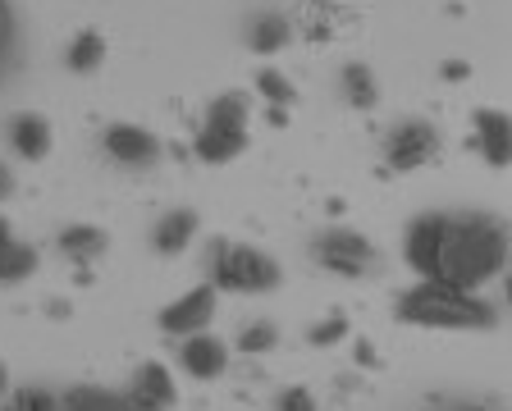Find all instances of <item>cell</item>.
I'll use <instances>...</instances> for the list:
<instances>
[{
	"label": "cell",
	"instance_id": "1",
	"mask_svg": "<svg viewBox=\"0 0 512 411\" xmlns=\"http://www.w3.org/2000/svg\"><path fill=\"white\" fill-rule=\"evenodd\" d=\"M403 261L416 279L480 293L512 265V229L490 211H426L403 229Z\"/></svg>",
	"mask_w": 512,
	"mask_h": 411
},
{
	"label": "cell",
	"instance_id": "2",
	"mask_svg": "<svg viewBox=\"0 0 512 411\" xmlns=\"http://www.w3.org/2000/svg\"><path fill=\"white\" fill-rule=\"evenodd\" d=\"M394 320L398 325H416V329H444V334H476V329L499 325V311L480 293L416 279L412 288H403L394 297Z\"/></svg>",
	"mask_w": 512,
	"mask_h": 411
},
{
	"label": "cell",
	"instance_id": "3",
	"mask_svg": "<svg viewBox=\"0 0 512 411\" xmlns=\"http://www.w3.org/2000/svg\"><path fill=\"white\" fill-rule=\"evenodd\" d=\"M206 284L215 293H275L284 284V270L261 247L234 243V238H211L206 243Z\"/></svg>",
	"mask_w": 512,
	"mask_h": 411
},
{
	"label": "cell",
	"instance_id": "4",
	"mask_svg": "<svg viewBox=\"0 0 512 411\" xmlns=\"http://www.w3.org/2000/svg\"><path fill=\"white\" fill-rule=\"evenodd\" d=\"M247 119H252V96L247 92H220L202 115V128L192 133V156L202 165H229L247 151Z\"/></svg>",
	"mask_w": 512,
	"mask_h": 411
},
{
	"label": "cell",
	"instance_id": "5",
	"mask_svg": "<svg viewBox=\"0 0 512 411\" xmlns=\"http://www.w3.org/2000/svg\"><path fill=\"white\" fill-rule=\"evenodd\" d=\"M311 256H316L320 270L339 274V279H362L375 265V243L357 229H343V224H330L311 238Z\"/></svg>",
	"mask_w": 512,
	"mask_h": 411
},
{
	"label": "cell",
	"instance_id": "6",
	"mask_svg": "<svg viewBox=\"0 0 512 411\" xmlns=\"http://www.w3.org/2000/svg\"><path fill=\"white\" fill-rule=\"evenodd\" d=\"M439 128L430 119H398L389 133H384V165L394 169V174H412V169L430 165L439 156Z\"/></svg>",
	"mask_w": 512,
	"mask_h": 411
},
{
	"label": "cell",
	"instance_id": "7",
	"mask_svg": "<svg viewBox=\"0 0 512 411\" xmlns=\"http://www.w3.org/2000/svg\"><path fill=\"white\" fill-rule=\"evenodd\" d=\"M215 311H220V293H215L211 284H192L188 293H179L170 306H160V334L165 338H188V334H202V329H211Z\"/></svg>",
	"mask_w": 512,
	"mask_h": 411
},
{
	"label": "cell",
	"instance_id": "8",
	"mask_svg": "<svg viewBox=\"0 0 512 411\" xmlns=\"http://www.w3.org/2000/svg\"><path fill=\"white\" fill-rule=\"evenodd\" d=\"M101 151L124 169H156L160 156H165L160 137L142 124H128V119H115V124L101 128Z\"/></svg>",
	"mask_w": 512,
	"mask_h": 411
},
{
	"label": "cell",
	"instance_id": "9",
	"mask_svg": "<svg viewBox=\"0 0 512 411\" xmlns=\"http://www.w3.org/2000/svg\"><path fill=\"white\" fill-rule=\"evenodd\" d=\"M174 402H179L174 370L165 361H142L124 389V407L128 411H174Z\"/></svg>",
	"mask_w": 512,
	"mask_h": 411
},
{
	"label": "cell",
	"instance_id": "10",
	"mask_svg": "<svg viewBox=\"0 0 512 411\" xmlns=\"http://www.w3.org/2000/svg\"><path fill=\"white\" fill-rule=\"evenodd\" d=\"M471 147L480 151V160L490 169H508L512 165V115L494 106H480L471 115Z\"/></svg>",
	"mask_w": 512,
	"mask_h": 411
},
{
	"label": "cell",
	"instance_id": "11",
	"mask_svg": "<svg viewBox=\"0 0 512 411\" xmlns=\"http://www.w3.org/2000/svg\"><path fill=\"white\" fill-rule=\"evenodd\" d=\"M179 370L188 375V380H202V384H211V380H220L224 370H229V348H224V338H215V334H188V338H179Z\"/></svg>",
	"mask_w": 512,
	"mask_h": 411
},
{
	"label": "cell",
	"instance_id": "12",
	"mask_svg": "<svg viewBox=\"0 0 512 411\" xmlns=\"http://www.w3.org/2000/svg\"><path fill=\"white\" fill-rule=\"evenodd\" d=\"M5 142H10V151L19 160H28V165H37V160L51 156V119L42 115V110H19V115H10V124H5Z\"/></svg>",
	"mask_w": 512,
	"mask_h": 411
},
{
	"label": "cell",
	"instance_id": "13",
	"mask_svg": "<svg viewBox=\"0 0 512 411\" xmlns=\"http://www.w3.org/2000/svg\"><path fill=\"white\" fill-rule=\"evenodd\" d=\"M197 238H202V215L192 206H174L151 224V252L156 256H183Z\"/></svg>",
	"mask_w": 512,
	"mask_h": 411
},
{
	"label": "cell",
	"instance_id": "14",
	"mask_svg": "<svg viewBox=\"0 0 512 411\" xmlns=\"http://www.w3.org/2000/svg\"><path fill=\"white\" fill-rule=\"evenodd\" d=\"M243 46L252 55H279L293 46V19L279 10H256L243 23Z\"/></svg>",
	"mask_w": 512,
	"mask_h": 411
},
{
	"label": "cell",
	"instance_id": "15",
	"mask_svg": "<svg viewBox=\"0 0 512 411\" xmlns=\"http://www.w3.org/2000/svg\"><path fill=\"white\" fill-rule=\"evenodd\" d=\"M55 247H60V256L69 265H78V270H87V265H96L101 256L110 252V233L101 229V224H87V220H78V224H64L60 229V238H55Z\"/></svg>",
	"mask_w": 512,
	"mask_h": 411
},
{
	"label": "cell",
	"instance_id": "16",
	"mask_svg": "<svg viewBox=\"0 0 512 411\" xmlns=\"http://www.w3.org/2000/svg\"><path fill=\"white\" fill-rule=\"evenodd\" d=\"M339 96L352 110H375L380 106V78L366 60H348L339 69Z\"/></svg>",
	"mask_w": 512,
	"mask_h": 411
},
{
	"label": "cell",
	"instance_id": "17",
	"mask_svg": "<svg viewBox=\"0 0 512 411\" xmlns=\"http://www.w3.org/2000/svg\"><path fill=\"white\" fill-rule=\"evenodd\" d=\"M106 64V37L96 28H83V32H74L69 37V46H64V69L69 74H78V78H87V74H96Z\"/></svg>",
	"mask_w": 512,
	"mask_h": 411
},
{
	"label": "cell",
	"instance_id": "18",
	"mask_svg": "<svg viewBox=\"0 0 512 411\" xmlns=\"http://www.w3.org/2000/svg\"><path fill=\"white\" fill-rule=\"evenodd\" d=\"M60 411H128L124 393L106 389V384H74L60 393Z\"/></svg>",
	"mask_w": 512,
	"mask_h": 411
},
{
	"label": "cell",
	"instance_id": "19",
	"mask_svg": "<svg viewBox=\"0 0 512 411\" xmlns=\"http://www.w3.org/2000/svg\"><path fill=\"white\" fill-rule=\"evenodd\" d=\"M37 261H42V256H37V247H32V243H19V238H14V243H5V247H0V284H5V288L28 284L32 274H37Z\"/></svg>",
	"mask_w": 512,
	"mask_h": 411
},
{
	"label": "cell",
	"instance_id": "20",
	"mask_svg": "<svg viewBox=\"0 0 512 411\" xmlns=\"http://www.w3.org/2000/svg\"><path fill=\"white\" fill-rule=\"evenodd\" d=\"M256 96H261V110H293L298 106V87L293 78L279 74V69H256Z\"/></svg>",
	"mask_w": 512,
	"mask_h": 411
},
{
	"label": "cell",
	"instance_id": "21",
	"mask_svg": "<svg viewBox=\"0 0 512 411\" xmlns=\"http://www.w3.org/2000/svg\"><path fill=\"white\" fill-rule=\"evenodd\" d=\"M348 338H352V320L343 316V311H325V316L307 329V343L316 352H330V348H339V343H348Z\"/></svg>",
	"mask_w": 512,
	"mask_h": 411
},
{
	"label": "cell",
	"instance_id": "22",
	"mask_svg": "<svg viewBox=\"0 0 512 411\" xmlns=\"http://www.w3.org/2000/svg\"><path fill=\"white\" fill-rule=\"evenodd\" d=\"M234 348L243 352V357H270V352L279 348V325L275 320H252V325H243Z\"/></svg>",
	"mask_w": 512,
	"mask_h": 411
},
{
	"label": "cell",
	"instance_id": "23",
	"mask_svg": "<svg viewBox=\"0 0 512 411\" xmlns=\"http://www.w3.org/2000/svg\"><path fill=\"white\" fill-rule=\"evenodd\" d=\"M5 411H60V393L42 389V384H23V389H10Z\"/></svg>",
	"mask_w": 512,
	"mask_h": 411
},
{
	"label": "cell",
	"instance_id": "24",
	"mask_svg": "<svg viewBox=\"0 0 512 411\" xmlns=\"http://www.w3.org/2000/svg\"><path fill=\"white\" fill-rule=\"evenodd\" d=\"M275 411H320V407H316V398H311V389H302V384H288V389H279Z\"/></svg>",
	"mask_w": 512,
	"mask_h": 411
},
{
	"label": "cell",
	"instance_id": "25",
	"mask_svg": "<svg viewBox=\"0 0 512 411\" xmlns=\"http://www.w3.org/2000/svg\"><path fill=\"white\" fill-rule=\"evenodd\" d=\"M10 51H14V5L0 0V64L10 60Z\"/></svg>",
	"mask_w": 512,
	"mask_h": 411
},
{
	"label": "cell",
	"instance_id": "26",
	"mask_svg": "<svg viewBox=\"0 0 512 411\" xmlns=\"http://www.w3.org/2000/svg\"><path fill=\"white\" fill-rule=\"evenodd\" d=\"M439 78H444V83H467L471 64L467 60H444V64H439Z\"/></svg>",
	"mask_w": 512,
	"mask_h": 411
},
{
	"label": "cell",
	"instance_id": "27",
	"mask_svg": "<svg viewBox=\"0 0 512 411\" xmlns=\"http://www.w3.org/2000/svg\"><path fill=\"white\" fill-rule=\"evenodd\" d=\"M46 316H51L55 325H64V320L74 316V302H69V297H51V302H46Z\"/></svg>",
	"mask_w": 512,
	"mask_h": 411
},
{
	"label": "cell",
	"instance_id": "28",
	"mask_svg": "<svg viewBox=\"0 0 512 411\" xmlns=\"http://www.w3.org/2000/svg\"><path fill=\"white\" fill-rule=\"evenodd\" d=\"M10 192H14V174H10V165L0 160V201L10 197Z\"/></svg>",
	"mask_w": 512,
	"mask_h": 411
},
{
	"label": "cell",
	"instance_id": "29",
	"mask_svg": "<svg viewBox=\"0 0 512 411\" xmlns=\"http://www.w3.org/2000/svg\"><path fill=\"white\" fill-rule=\"evenodd\" d=\"M375 361H380V357H375V348L362 338V343H357V366H375Z\"/></svg>",
	"mask_w": 512,
	"mask_h": 411
},
{
	"label": "cell",
	"instance_id": "30",
	"mask_svg": "<svg viewBox=\"0 0 512 411\" xmlns=\"http://www.w3.org/2000/svg\"><path fill=\"white\" fill-rule=\"evenodd\" d=\"M10 389H14V375H10V366H5V361H0V402L10 398Z\"/></svg>",
	"mask_w": 512,
	"mask_h": 411
},
{
	"label": "cell",
	"instance_id": "31",
	"mask_svg": "<svg viewBox=\"0 0 512 411\" xmlns=\"http://www.w3.org/2000/svg\"><path fill=\"white\" fill-rule=\"evenodd\" d=\"M5 243H14V224H10V215H0V247Z\"/></svg>",
	"mask_w": 512,
	"mask_h": 411
},
{
	"label": "cell",
	"instance_id": "32",
	"mask_svg": "<svg viewBox=\"0 0 512 411\" xmlns=\"http://www.w3.org/2000/svg\"><path fill=\"white\" fill-rule=\"evenodd\" d=\"M261 115H266L275 128H284V124H288V110H261Z\"/></svg>",
	"mask_w": 512,
	"mask_h": 411
},
{
	"label": "cell",
	"instance_id": "33",
	"mask_svg": "<svg viewBox=\"0 0 512 411\" xmlns=\"http://www.w3.org/2000/svg\"><path fill=\"white\" fill-rule=\"evenodd\" d=\"M503 293H508V302H512V265L503 270Z\"/></svg>",
	"mask_w": 512,
	"mask_h": 411
},
{
	"label": "cell",
	"instance_id": "34",
	"mask_svg": "<svg viewBox=\"0 0 512 411\" xmlns=\"http://www.w3.org/2000/svg\"><path fill=\"white\" fill-rule=\"evenodd\" d=\"M444 411H480V407H444Z\"/></svg>",
	"mask_w": 512,
	"mask_h": 411
}]
</instances>
